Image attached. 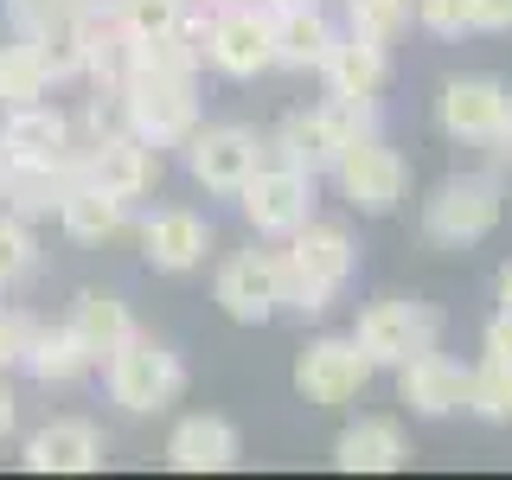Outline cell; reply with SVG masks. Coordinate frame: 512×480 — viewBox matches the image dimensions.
Listing matches in <instances>:
<instances>
[{"label":"cell","instance_id":"obj_1","mask_svg":"<svg viewBox=\"0 0 512 480\" xmlns=\"http://www.w3.org/2000/svg\"><path fill=\"white\" fill-rule=\"evenodd\" d=\"M276 263H282V308L320 320L333 301H340V288L359 276V244H352L346 224L308 218L295 237H282Z\"/></svg>","mask_w":512,"mask_h":480},{"label":"cell","instance_id":"obj_2","mask_svg":"<svg viewBox=\"0 0 512 480\" xmlns=\"http://www.w3.org/2000/svg\"><path fill=\"white\" fill-rule=\"evenodd\" d=\"M500 212H506L500 167L455 173V180H442L436 199L423 205V237H429V250H474V244H487V237H493Z\"/></svg>","mask_w":512,"mask_h":480},{"label":"cell","instance_id":"obj_3","mask_svg":"<svg viewBox=\"0 0 512 480\" xmlns=\"http://www.w3.org/2000/svg\"><path fill=\"white\" fill-rule=\"evenodd\" d=\"M122 122L148 148H186V135L199 128V77L128 71L122 77Z\"/></svg>","mask_w":512,"mask_h":480},{"label":"cell","instance_id":"obj_4","mask_svg":"<svg viewBox=\"0 0 512 480\" xmlns=\"http://www.w3.org/2000/svg\"><path fill=\"white\" fill-rule=\"evenodd\" d=\"M199 52L218 77L250 84L276 64V13L269 7H212L199 20Z\"/></svg>","mask_w":512,"mask_h":480},{"label":"cell","instance_id":"obj_5","mask_svg":"<svg viewBox=\"0 0 512 480\" xmlns=\"http://www.w3.org/2000/svg\"><path fill=\"white\" fill-rule=\"evenodd\" d=\"M103 378H109V397H116L128 416H160V410L180 404V391H186V365H180V352L141 340V333L103 365Z\"/></svg>","mask_w":512,"mask_h":480},{"label":"cell","instance_id":"obj_6","mask_svg":"<svg viewBox=\"0 0 512 480\" xmlns=\"http://www.w3.org/2000/svg\"><path fill=\"white\" fill-rule=\"evenodd\" d=\"M269 160L263 148V135L244 122H212V128H192L186 135V173L199 180L205 192H218V199H237L250 180H256V167Z\"/></svg>","mask_w":512,"mask_h":480},{"label":"cell","instance_id":"obj_7","mask_svg":"<svg viewBox=\"0 0 512 480\" xmlns=\"http://www.w3.org/2000/svg\"><path fill=\"white\" fill-rule=\"evenodd\" d=\"M372 372H378V365L359 352L352 333H327V340L301 346L295 391H301V404H314V410H346V404H359V397H365Z\"/></svg>","mask_w":512,"mask_h":480},{"label":"cell","instance_id":"obj_8","mask_svg":"<svg viewBox=\"0 0 512 480\" xmlns=\"http://www.w3.org/2000/svg\"><path fill=\"white\" fill-rule=\"evenodd\" d=\"M352 340H359V352L378 372H397L416 352L442 346V314L429 308V301H372V308L359 314V327H352Z\"/></svg>","mask_w":512,"mask_h":480},{"label":"cell","instance_id":"obj_9","mask_svg":"<svg viewBox=\"0 0 512 480\" xmlns=\"http://www.w3.org/2000/svg\"><path fill=\"white\" fill-rule=\"evenodd\" d=\"M333 186H340V199L352 205V212L384 218V212H397L404 192H410V160L397 148H384V135L352 141V148L333 160Z\"/></svg>","mask_w":512,"mask_h":480},{"label":"cell","instance_id":"obj_10","mask_svg":"<svg viewBox=\"0 0 512 480\" xmlns=\"http://www.w3.org/2000/svg\"><path fill=\"white\" fill-rule=\"evenodd\" d=\"M237 205H244V218H250V231L256 237H295L301 224L314 218V173H301V167H282V160H263L256 167V180L237 192Z\"/></svg>","mask_w":512,"mask_h":480},{"label":"cell","instance_id":"obj_11","mask_svg":"<svg viewBox=\"0 0 512 480\" xmlns=\"http://www.w3.org/2000/svg\"><path fill=\"white\" fill-rule=\"evenodd\" d=\"M212 301L237 327H263V320L282 314V263L276 250H237L218 263V282H212Z\"/></svg>","mask_w":512,"mask_h":480},{"label":"cell","instance_id":"obj_12","mask_svg":"<svg viewBox=\"0 0 512 480\" xmlns=\"http://www.w3.org/2000/svg\"><path fill=\"white\" fill-rule=\"evenodd\" d=\"M512 90L500 77H448L436 96V128L461 148H493V135L506 128Z\"/></svg>","mask_w":512,"mask_h":480},{"label":"cell","instance_id":"obj_13","mask_svg":"<svg viewBox=\"0 0 512 480\" xmlns=\"http://www.w3.org/2000/svg\"><path fill=\"white\" fill-rule=\"evenodd\" d=\"M77 148H84V180L116 192L128 205L148 199L160 186V148H148L135 128H116V135H103V141H77Z\"/></svg>","mask_w":512,"mask_h":480},{"label":"cell","instance_id":"obj_14","mask_svg":"<svg viewBox=\"0 0 512 480\" xmlns=\"http://www.w3.org/2000/svg\"><path fill=\"white\" fill-rule=\"evenodd\" d=\"M84 180V148H64L52 160H7L0 154V199L20 218H52L58 199Z\"/></svg>","mask_w":512,"mask_h":480},{"label":"cell","instance_id":"obj_15","mask_svg":"<svg viewBox=\"0 0 512 480\" xmlns=\"http://www.w3.org/2000/svg\"><path fill=\"white\" fill-rule=\"evenodd\" d=\"M468 384H474V365H461L442 346H429V352L397 365V404L410 416H461L468 410Z\"/></svg>","mask_w":512,"mask_h":480},{"label":"cell","instance_id":"obj_16","mask_svg":"<svg viewBox=\"0 0 512 480\" xmlns=\"http://www.w3.org/2000/svg\"><path fill=\"white\" fill-rule=\"evenodd\" d=\"M205 250H212V224L199 212H186V205H160V212L141 224V256H148V269H160V276L199 269Z\"/></svg>","mask_w":512,"mask_h":480},{"label":"cell","instance_id":"obj_17","mask_svg":"<svg viewBox=\"0 0 512 480\" xmlns=\"http://www.w3.org/2000/svg\"><path fill=\"white\" fill-rule=\"evenodd\" d=\"M237 455H244L237 423L231 416H212V410L180 416L173 436H167V468H180V474H224V468H237Z\"/></svg>","mask_w":512,"mask_h":480},{"label":"cell","instance_id":"obj_18","mask_svg":"<svg viewBox=\"0 0 512 480\" xmlns=\"http://www.w3.org/2000/svg\"><path fill=\"white\" fill-rule=\"evenodd\" d=\"M20 461L32 474H90V468H103V429L84 423V416H58V423L26 436Z\"/></svg>","mask_w":512,"mask_h":480},{"label":"cell","instance_id":"obj_19","mask_svg":"<svg viewBox=\"0 0 512 480\" xmlns=\"http://www.w3.org/2000/svg\"><path fill=\"white\" fill-rule=\"evenodd\" d=\"M64 148H77V122L64 116L58 103H20V109H0V154L7 160H52Z\"/></svg>","mask_w":512,"mask_h":480},{"label":"cell","instance_id":"obj_20","mask_svg":"<svg viewBox=\"0 0 512 480\" xmlns=\"http://www.w3.org/2000/svg\"><path fill=\"white\" fill-rule=\"evenodd\" d=\"M410 461V436L397 416H359L333 442V468L340 474H397Z\"/></svg>","mask_w":512,"mask_h":480},{"label":"cell","instance_id":"obj_21","mask_svg":"<svg viewBox=\"0 0 512 480\" xmlns=\"http://www.w3.org/2000/svg\"><path fill=\"white\" fill-rule=\"evenodd\" d=\"M384 77H391V45L340 26V39H333L327 58H320V84H327V96H378Z\"/></svg>","mask_w":512,"mask_h":480},{"label":"cell","instance_id":"obj_22","mask_svg":"<svg viewBox=\"0 0 512 480\" xmlns=\"http://www.w3.org/2000/svg\"><path fill=\"white\" fill-rule=\"evenodd\" d=\"M269 160H282V167H301V173H333V160H340V141H333V128L320 109H288V116L269 128Z\"/></svg>","mask_w":512,"mask_h":480},{"label":"cell","instance_id":"obj_23","mask_svg":"<svg viewBox=\"0 0 512 480\" xmlns=\"http://www.w3.org/2000/svg\"><path fill=\"white\" fill-rule=\"evenodd\" d=\"M64 327L84 340V352H90L96 365H109V359H116V352L141 333L135 314H128V301H122V295H103V288L77 295V308H71V320H64Z\"/></svg>","mask_w":512,"mask_h":480},{"label":"cell","instance_id":"obj_24","mask_svg":"<svg viewBox=\"0 0 512 480\" xmlns=\"http://www.w3.org/2000/svg\"><path fill=\"white\" fill-rule=\"evenodd\" d=\"M269 13H276V64L282 71H320L327 45L340 39L327 0L320 7H269Z\"/></svg>","mask_w":512,"mask_h":480},{"label":"cell","instance_id":"obj_25","mask_svg":"<svg viewBox=\"0 0 512 480\" xmlns=\"http://www.w3.org/2000/svg\"><path fill=\"white\" fill-rule=\"evenodd\" d=\"M58 224H64L71 244H109V237L128 231V199H116V192H103L90 180H77L58 199Z\"/></svg>","mask_w":512,"mask_h":480},{"label":"cell","instance_id":"obj_26","mask_svg":"<svg viewBox=\"0 0 512 480\" xmlns=\"http://www.w3.org/2000/svg\"><path fill=\"white\" fill-rule=\"evenodd\" d=\"M90 352H84V340H77L71 327H39L32 333V346H26V372L39 378V384H77L90 372Z\"/></svg>","mask_w":512,"mask_h":480},{"label":"cell","instance_id":"obj_27","mask_svg":"<svg viewBox=\"0 0 512 480\" xmlns=\"http://www.w3.org/2000/svg\"><path fill=\"white\" fill-rule=\"evenodd\" d=\"M39 96H52V71H45L39 45H32V39H20V32H13V39L0 45V109L39 103Z\"/></svg>","mask_w":512,"mask_h":480},{"label":"cell","instance_id":"obj_28","mask_svg":"<svg viewBox=\"0 0 512 480\" xmlns=\"http://www.w3.org/2000/svg\"><path fill=\"white\" fill-rule=\"evenodd\" d=\"M468 410L480 423H512V365L506 359H480L474 365V384H468Z\"/></svg>","mask_w":512,"mask_h":480},{"label":"cell","instance_id":"obj_29","mask_svg":"<svg viewBox=\"0 0 512 480\" xmlns=\"http://www.w3.org/2000/svg\"><path fill=\"white\" fill-rule=\"evenodd\" d=\"M340 7H346V32H365L378 45H391L416 20V0H340Z\"/></svg>","mask_w":512,"mask_h":480},{"label":"cell","instance_id":"obj_30","mask_svg":"<svg viewBox=\"0 0 512 480\" xmlns=\"http://www.w3.org/2000/svg\"><path fill=\"white\" fill-rule=\"evenodd\" d=\"M32 263H39V244H32V218L20 212H0V288L26 282Z\"/></svg>","mask_w":512,"mask_h":480},{"label":"cell","instance_id":"obj_31","mask_svg":"<svg viewBox=\"0 0 512 480\" xmlns=\"http://www.w3.org/2000/svg\"><path fill=\"white\" fill-rule=\"evenodd\" d=\"M192 13H180L173 0H122V13H116V26L128 32V45L135 39H154V32H173V26H186Z\"/></svg>","mask_w":512,"mask_h":480},{"label":"cell","instance_id":"obj_32","mask_svg":"<svg viewBox=\"0 0 512 480\" xmlns=\"http://www.w3.org/2000/svg\"><path fill=\"white\" fill-rule=\"evenodd\" d=\"M416 26L436 39H474V7L468 0H416Z\"/></svg>","mask_w":512,"mask_h":480},{"label":"cell","instance_id":"obj_33","mask_svg":"<svg viewBox=\"0 0 512 480\" xmlns=\"http://www.w3.org/2000/svg\"><path fill=\"white\" fill-rule=\"evenodd\" d=\"M32 333H39V320H32V314H20V308H0V372L26 365Z\"/></svg>","mask_w":512,"mask_h":480},{"label":"cell","instance_id":"obj_34","mask_svg":"<svg viewBox=\"0 0 512 480\" xmlns=\"http://www.w3.org/2000/svg\"><path fill=\"white\" fill-rule=\"evenodd\" d=\"M64 7H71V0H0V13H7V26H13V32H32V26L58 20Z\"/></svg>","mask_w":512,"mask_h":480},{"label":"cell","instance_id":"obj_35","mask_svg":"<svg viewBox=\"0 0 512 480\" xmlns=\"http://www.w3.org/2000/svg\"><path fill=\"white\" fill-rule=\"evenodd\" d=\"M474 7V39H500L512 32V0H468Z\"/></svg>","mask_w":512,"mask_h":480},{"label":"cell","instance_id":"obj_36","mask_svg":"<svg viewBox=\"0 0 512 480\" xmlns=\"http://www.w3.org/2000/svg\"><path fill=\"white\" fill-rule=\"evenodd\" d=\"M480 346H487L493 359H506V365H512V308H506V301H500V314L487 320V333H480Z\"/></svg>","mask_w":512,"mask_h":480},{"label":"cell","instance_id":"obj_37","mask_svg":"<svg viewBox=\"0 0 512 480\" xmlns=\"http://www.w3.org/2000/svg\"><path fill=\"white\" fill-rule=\"evenodd\" d=\"M13 423H20V397H13V384H7V372H0V442L13 436Z\"/></svg>","mask_w":512,"mask_h":480},{"label":"cell","instance_id":"obj_38","mask_svg":"<svg viewBox=\"0 0 512 480\" xmlns=\"http://www.w3.org/2000/svg\"><path fill=\"white\" fill-rule=\"evenodd\" d=\"M493 167H500V173H512V109H506V128H500V135H493Z\"/></svg>","mask_w":512,"mask_h":480},{"label":"cell","instance_id":"obj_39","mask_svg":"<svg viewBox=\"0 0 512 480\" xmlns=\"http://www.w3.org/2000/svg\"><path fill=\"white\" fill-rule=\"evenodd\" d=\"M77 13H84V20H116L122 13V0H71Z\"/></svg>","mask_w":512,"mask_h":480},{"label":"cell","instance_id":"obj_40","mask_svg":"<svg viewBox=\"0 0 512 480\" xmlns=\"http://www.w3.org/2000/svg\"><path fill=\"white\" fill-rule=\"evenodd\" d=\"M180 13H212V0H173Z\"/></svg>","mask_w":512,"mask_h":480},{"label":"cell","instance_id":"obj_41","mask_svg":"<svg viewBox=\"0 0 512 480\" xmlns=\"http://www.w3.org/2000/svg\"><path fill=\"white\" fill-rule=\"evenodd\" d=\"M500 301H506V308H512V263L500 269Z\"/></svg>","mask_w":512,"mask_h":480},{"label":"cell","instance_id":"obj_42","mask_svg":"<svg viewBox=\"0 0 512 480\" xmlns=\"http://www.w3.org/2000/svg\"><path fill=\"white\" fill-rule=\"evenodd\" d=\"M212 7H269V0H212Z\"/></svg>","mask_w":512,"mask_h":480},{"label":"cell","instance_id":"obj_43","mask_svg":"<svg viewBox=\"0 0 512 480\" xmlns=\"http://www.w3.org/2000/svg\"><path fill=\"white\" fill-rule=\"evenodd\" d=\"M269 7H320V0H269Z\"/></svg>","mask_w":512,"mask_h":480}]
</instances>
